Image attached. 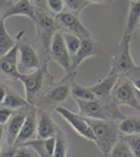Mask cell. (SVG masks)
<instances>
[{
	"instance_id": "cell-25",
	"label": "cell",
	"mask_w": 140,
	"mask_h": 157,
	"mask_svg": "<svg viewBox=\"0 0 140 157\" xmlns=\"http://www.w3.org/2000/svg\"><path fill=\"white\" fill-rule=\"evenodd\" d=\"M107 156L109 157H135L133 153L130 150V148L127 145V143L123 140V137H120L117 144L114 146V148L112 149L110 153Z\"/></svg>"
},
{
	"instance_id": "cell-38",
	"label": "cell",
	"mask_w": 140,
	"mask_h": 157,
	"mask_svg": "<svg viewBox=\"0 0 140 157\" xmlns=\"http://www.w3.org/2000/svg\"><path fill=\"white\" fill-rule=\"evenodd\" d=\"M4 138V126L0 125V151H1V146H2V140Z\"/></svg>"
},
{
	"instance_id": "cell-22",
	"label": "cell",
	"mask_w": 140,
	"mask_h": 157,
	"mask_svg": "<svg viewBox=\"0 0 140 157\" xmlns=\"http://www.w3.org/2000/svg\"><path fill=\"white\" fill-rule=\"evenodd\" d=\"M1 106L9 108V109H12V110H19V109H22L25 107H32V105L26 100V98H21L18 93L15 92V91H12L11 89H9V92H7L6 100H4V102Z\"/></svg>"
},
{
	"instance_id": "cell-28",
	"label": "cell",
	"mask_w": 140,
	"mask_h": 157,
	"mask_svg": "<svg viewBox=\"0 0 140 157\" xmlns=\"http://www.w3.org/2000/svg\"><path fill=\"white\" fill-rule=\"evenodd\" d=\"M135 157H140V134L121 136Z\"/></svg>"
},
{
	"instance_id": "cell-17",
	"label": "cell",
	"mask_w": 140,
	"mask_h": 157,
	"mask_svg": "<svg viewBox=\"0 0 140 157\" xmlns=\"http://www.w3.org/2000/svg\"><path fill=\"white\" fill-rule=\"evenodd\" d=\"M36 13L37 10L30 0H17L16 2L9 4L3 14V19H7L14 16H24L32 20V22L36 20Z\"/></svg>"
},
{
	"instance_id": "cell-39",
	"label": "cell",
	"mask_w": 140,
	"mask_h": 157,
	"mask_svg": "<svg viewBox=\"0 0 140 157\" xmlns=\"http://www.w3.org/2000/svg\"><path fill=\"white\" fill-rule=\"evenodd\" d=\"M135 88H136V87H135ZM136 95H137V98H138V102L140 104V90L137 89V88H136Z\"/></svg>"
},
{
	"instance_id": "cell-36",
	"label": "cell",
	"mask_w": 140,
	"mask_h": 157,
	"mask_svg": "<svg viewBox=\"0 0 140 157\" xmlns=\"http://www.w3.org/2000/svg\"><path fill=\"white\" fill-rule=\"evenodd\" d=\"M116 0H88L89 3L93 4H112Z\"/></svg>"
},
{
	"instance_id": "cell-21",
	"label": "cell",
	"mask_w": 140,
	"mask_h": 157,
	"mask_svg": "<svg viewBox=\"0 0 140 157\" xmlns=\"http://www.w3.org/2000/svg\"><path fill=\"white\" fill-rule=\"evenodd\" d=\"M118 129L121 136L140 134V118L136 116L124 117L118 124Z\"/></svg>"
},
{
	"instance_id": "cell-8",
	"label": "cell",
	"mask_w": 140,
	"mask_h": 157,
	"mask_svg": "<svg viewBox=\"0 0 140 157\" xmlns=\"http://www.w3.org/2000/svg\"><path fill=\"white\" fill-rule=\"evenodd\" d=\"M78 71H72L67 73V75L62 78L57 84H55L48 90V92L45 95L44 100L46 104L51 105H59V104L64 103L67 101L71 95V86L73 81L75 80V75Z\"/></svg>"
},
{
	"instance_id": "cell-1",
	"label": "cell",
	"mask_w": 140,
	"mask_h": 157,
	"mask_svg": "<svg viewBox=\"0 0 140 157\" xmlns=\"http://www.w3.org/2000/svg\"><path fill=\"white\" fill-rule=\"evenodd\" d=\"M80 114L90 120L101 121H123L126 116L118 109L115 103L111 100H93L83 101L75 100Z\"/></svg>"
},
{
	"instance_id": "cell-20",
	"label": "cell",
	"mask_w": 140,
	"mask_h": 157,
	"mask_svg": "<svg viewBox=\"0 0 140 157\" xmlns=\"http://www.w3.org/2000/svg\"><path fill=\"white\" fill-rule=\"evenodd\" d=\"M140 24V0L130 1L128 17H127L126 27L123 35H132Z\"/></svg>"
},
{
	"instance_id": "cell-9",
	"label": "cell",
	"mask_w": 140,
	"mask_h": 157,
	"mask_svg": "<svg viewBox=\"0 0 140 157\" xmlns=\"http://www.w3.org/2000/svg\"><path fill=\"white\" fill-rule=\"evenodd\" d=\"M50 59L60 65L66 73L71 72V55L66 47L63 33L57 32L53 36L50 46Z\"/></svg>"
},
{
	"instance_id": "cell-37",
	"label": "cell",
	"mask_w": 140,
	"mask_h": 157,
	"mask_svg": "<svg viewBox=\"0 0 140 157\" xmlns=\"http://www.w3.org/2000/svg\"><path fill=\"white\" fill-rule=\"evenodd\" d=\"M35 6H38L39 9H44V4L46 3V0H30Z\"/></svg>"
},
{
	"instance_id": "cell-34",
	"label": "cell",
	"mask_w": 140,
	"mask_h": 157,
	"mask_svg": "<svg viewBox=\"0 0 140 157\" xmlns=\"http://www.w3.org/2000/svg\"><path fill=\"white\" fill-rule=\"evenodd\" d=\"M7 92H9V88L6 87V85H4L3 83H0V105H2L6 100Z\"/></svg>"
},
{
	"instance_id": "cell-29",
	"label": "cell",
	"mask_w": 140,
	"mask_h": 157,
	"mask_svg": "<svg viewBox=\"0 0 140 157\" xmlns=\"http://www.w3.org/2000/svg\"><path fill=\"white\" fill-rule=\"evenodd\" d=\"M46 4L49 11L55 15L64 12V0H46Z\"/></svg>"
},
{
	"instance_id": "cell-24",
	"label": "cell",
	"mask_w": 140,
	"mask_h": 157,
	"mask_svg": "<svg viewBox=\"0 0 140 157\" xmlns=\"http://www.w3.org/2000/svg\"><path fill=\"white\" fill-rule=\"evenodd\" d=\"M63 37H64L66 47H67L68 52H70L71 57H72V56H74L76 52H78V48L81 47V44H82V38L76 36L74 34L68 33V32L63 33Z\"/></svg>"
},
{
	"instance_id": "cell-41",
	"label": "cell",
	"mask_w": 140,
	"mask_h": 157,
	"mask_svg": "<svg viewBox=\"0 0 140 157\" xmlns=\"http://www.w3.org/2000/svg\"><path fill=\"white\" fill-rule=\"evenodd\" d=\"M3 19V15H2V13H1V11H0V21Z\"/></svg>"
},
{
	"instance_id": "cell-43",
	"label": "cell",
	"mask_w": 140,
	"mask_h": 157,
	"mask_svg": "<svg viewBox=\"0 0 140 157\" xmlns=\"http://www.w3.org/2000/svg\"><path fill=\"white\" fill-rule=\"evenodd\" d=\"M129 1H137V0H129Z\"/></svg>"
},
{
	"instance_id": "cell-31",
	"label": "cell",
	"mask_w": 140,
	"mask_h": 157,
	"mask_svg": "<svg viewBox=\"0 0 140 157\" xmlns=\"http://www.w3.org/2000/svg\"><path fill=\"white\" fill-rule=\"evenodd\" d=\"M13 114H14V110L2 106V107L0 108V125H2V126L6 125L7 121H9V118L12 117Z\"/></svg>"
},
{
	"instance_id": "cell-33",
	"label": "cell",
	"mask_w": 140,
	"mask_h": 157,
	"mask_svg": "<svg viewBox=\"0 0 140 157\" xmlns=\"http://www.w3.org/2000/svg\"><path fill=\"white\" fill-rule=\"evenodd\" d=\"M15 157H32V152L29 151L28 147L21 146V147H17L16 148Z\"/></svg>"
},
{
	"instance_id": "cell-44",
	"label": "cell",
	"mask_w": 140,
	"mask_h": 157,
	"mask_svg": "<svg viewBox=\"0 0 140 157\" xmlns=\"http://www.w3.org/2000/svg\"><path fill=\"white\" fill-rule=\"evenodd\" d=\"M139 26H140V24H139Z\"/></svg>"
},
{
	"instance_id": "cell-40",
	"label": "cell",
	"mask_w": 140,
	"mask_h": 157,
	"mask_svg": "<svg viewBox=\"0 0 140 157\" xmlns=\"http://www.w3.org/2000/svg\"><path fill=\"white\" fill-rule=\"evenodd\" d=\"M6 1L7 2V3L12 4V3H14V2H16V1H17V0H6Z\"/></svg>"
},
{
	"instance_id": "cell-10",
	"label": "cell",
	"mask_w": 140,
	"mask_h": 157,
	"mask_svg": "<svg viewBox=\"0 0 140 157\" xmlns=\"http://www.w3.org/2000/svg\"><path fill=\"white\" fill-rule=\"evenodd\" d=\"M104 50L98 42L94 41L92 38L82 39V44L78 52L71 57V72L78 71V68L85 60L91 57H101Z\"/></svg>"
},
{
	"instance_id": "cell-30",
	"label": "cell",
	"mask_w": 140,
	"mask_h": 157,
	"mask_svg": "<svg viewBox=\"0 0 140 157\" xmlns=\"http://www.w3.org/2000/svg\"><path fill=\"white\" fill-rule=\"evenodd\" d=\"M126 77L131 80V82L133 83V85L137 89L140 90V66H135L134 68H132L130 71L127 73Z\"/></svg>"
},
{
	"instance_id": "cell-15",
	"label": "cell",
	"mask_w": 140,
	"mask_h": 157,
	"mask_svg": "<svg viewBox=\"0 0 140 157\" xmlns=\"http://www.w3.org/2000/svg\"><path fill=\"white\" fill-rule=\"evenodd\" d=\"M38 128L37 135L39 139H46L49 137H55L61 132L57 123L52 120L49 113L45 110L39 109L37 110Z\"/></svg>"
},
{
	"instance_id": "cell-26",
	"label": "cell",
	"mask_w": 140,
	"mask_h": 157,
	"mask_svg": "<svg viewBox=\"0 0 140 157\" xmlns=\"http://www.w3.org/2000/svg\"><path fill=\"white\" fill-rule=\"evenodd\" d=\"M64 4L67 12H71L80 16L84 9L90 3L88 2V0H64Z\"/></svg>"
},
{
	"instance_id": "cell-4",
	"label": "cell",
	"mask_w": 140,
	"mask_h": 157,
	"mask_svg": "<svg viewBox=\"0 0 140 157\" xmlns=\"http://www.w3.org/2000/svg\"><path fill=\"white\" fill-rule=\"evenodd\" d=\"M36 26V33H37V38L39 39L41 48L48 59H50V46L53 39L55 34L58 32L60 24L58 23L57 19L52 18L46 14L43 10L39 9L36 13V20L34 21Z\"/></svg>"
},
{
	"instance_id": "cell-23",
	"label": "cell",
	"mask_w": 140,
	"mask_h": 157,
	"mask_svg": "<svg viewBox=\"0 0 140 157\" xmlns=\"http://www.w3.org/2000/svg\"><path fill=\"white\" fill-rule=\"evenodd\" d=\"M71 97L74 100H83V101H93L96 100L95 94L93 93L92 88L82 86L73 81L71 86Z\"/></svg>"
},
{
	"instance_id": "cell-14",
	"label": "cell",
	"mask_w": 140,
	"mask_h": 157,
	"mask_svg": "<svg viewBox=\"0 0 140 157\" xmlns=\"http://www.w3.org/2000/svg\"><path fill=\"white\" fill-rule=\"evenodd\" d=\"M37 110L34 106L30 110H28L26 114V118L24 121V124L22 126V129L20 131L19 135L15 141L14 147H21L24 146L27 141L32 140V138L37 134V128H38V117H37Z\"/></svg>"
},
{
	"instance_id": "cell-32",
	"label": "cell",
	"mask_w": 140,
	"mask_h": 157,
	"mask_svg": "<svg viewBox=\"0 0 140 157\" xmlns=\"http://www.w3.org/2000/svg\"><path fill=\"white\" fill-rule=\"evenodd\" d=\"M43 145H44V148L46 152L51 157L53 152H55V145H57V136L55 137H49L46 139H43Z\"/></svg>"
},
{
	"instance_id": "cell-16",
	"label": "cell",
	"mask_w": 140,
	"mask_h": 157,
	"mask_svg": "<svg viewBox=\"0 0 140 157\" xmlns=\"http://www.w3.org/2000/svg\"><path fill=\"white\" fill-rule=\"evenodd\" d=\"M26 114L27 112L18 110L17 112H14L9 121L4 125V139L9 147H14L15 141L21 131L25 118H26Z\"/></svg>"
},
{
	"instance_id": "cell-11",
	"label": "cell",
	"mask_w": 140,
	"mask_h": 157,
	"mask_svg": "<svg viewBox=\"0 0 140 157\" xmlns=\"http://www.w3.org/2000/svg\"><path fill=\"white\" fill-rule=\"evenodd\" d=\"M55 19H57L58 23L60 24V26L64 27L66 32L74 34L76 36L81 37L82 39L91 37L90 32L82 23L78 15L73 14L71 12L64 11L60 13V14L55 15Z\"/></svg>"
},
{
	"instance_id": "cell-35",
	"label": "cell",
	"mask_w": 140,
	"mask_h": 157,
	"mask_svg": "<svg viewBox=\"0 0 140 157\" xmlns=\"http://www.w3.org/2000/svg\"><path fill=\"white\" fill-rule=\"evenodd\" d=\"M16 147H9V149L3 152H0V157H15Z\"/></svg>"
},
{
	"instance_id": "cell-13",
	"label": "cell",
	"mask_w": 140,
	"mask_h": 157,
	"mask_svg": "<svg viewBox=\"0 0 140 157\" xmlns=\"http://www.w3.org/2000/svg\"><path fill=\"white\" fill-rule=\"evenodd\" d=\"M19 41L13 48L4 56L0 57V71L2 75L11 80H18L20 75L18 61H19Z\"/></svg>"
},
{
	"instance_id": "cell-5",
	"label": "cell",
	"mask_w": 140,
	"mask_h": 157,
	"mask_svg": "<svg viewBox=\"0 0 140 157\" xmlns=\"http://www.w3.org/2000/svg\"><path fill=\"white\" fill-rule=\"evenodd\" d=\"M111 98L117 106H128L140 112V104L136 95V88L126 75L119 77Z\"/></svg>"
},
{
	"instance_id": "cell-7",
	"label": "cell",
	"mask_w": 140,
	"mask_h": 157,
	"mask_svg": "<svg viewBox=\"0 0 140 157\" xmlns=\"http://www.w3.org/2000/svg\"><path fill=\"white\" fill-rule=\"evenodd\" d=\"M55 111L62 116L64 120L70 125V127L75 131L80 136H82L89 141L94 143V134L92 128L89 125L88 120L81 115L80 113H75L73 111L69 110L68 108L63 107V106H58L55 107Z\"/></svg>"
},
{
	"instance_id": "cell-42",
	"label": "cell",
	"mask_w": 140,
	"mask_h": 157,
	"mask_svg": "<svg viewBox=\"0 0 140 157\" xmlns=\"http://www.w3.org/2000/svg\"><path fill=\"white\" fill-rule=\"evenodd\" d=\"M3 2H6V0H0V6H1Z\"/></svg>"
},
{
	"instance_id": "cell-18",
	"label": "cell",
	"mask_w": 140,
	"mask_h": 157,
	"mask_svg": "<svg viewBox=\"0 0 140 157\" xmlns=\"http://www.w3.org/2000/svg\"><path fill=\"white\" fill-rule=\"evenodd\" d=\"M118 78L119 75H107V77L99 80L96 84L91 86L96 98H98V100H111L112 92H113V89Z\"/></svg>"
},
{
	"instance_id": "cell-6",
	"label": "cell",
	"mask_w": 140,
	"mask_h": 157,
	"mask_svg": "<svg viewBox=\"0 0 140 157\" xmlns=\"http://www.w3.org/2000/svg\"><path fill=\"white\" fill-rule=\"evenodd\" d=\"M48 62L44 63V65L41 66L39 69L35 70L29 73H20L18 80L23 84L25 95H26V100L32 105V100L37 97L38 93L42 90L43 86L47 80V77H49V72H48ZM34 106V105H32Z\"/></svg>"
},
{
	"instance_id": "cell-2",
	"label": "cell",
	"mask_w": 140,
	"mask_h": 157,
	"mask_svg": "<svg viewBox=\"0 0 140 157\" xmlns=\"http://www.w3.org/2000/svg\"><path fill=\"white\" fill-rule=\"evenodd\" d=\"M94 134V144L97 146L103 155L107 156L111 152L117 141L120 139L118 125L114 121H101L87 118Z\"/></svg>"
},
{
	"instance_id": "cell-3",
	"label": "cell",
	"mask_w": 140,
	"mask_h": 157,
	"mask_svg": "<svg viewBox=\"0 0 140 157\" xmlns=\"http://www.w3.org/2000/svg\"><path fill=\"white\" fill-rule=\"evenodd\" d=\"M132 35H123V38L116 44L115 49L111 56L110 70L108 75H126L132 68L136 66L131 54Z\"/></svg>"
},
{
	"instance_id": "cell-12",
	"label": "cell",
	"mask_w": 140,
	"mask_h": 157,
	"mask_svg": "<svg viewBox=\"0 0 140 157\" xmlns=\"http://www.w3.org/2000/svg\"><path fill=\"white\" fill-rule=\"evenodd\" d=\"M18 67L20 73H29L41 67L39 55L32 45L20 42Z\"/></svg>"
},
{
	"instance_id": "cell-27",
	"label": "cell",
	"mask_w": 140,
	"mask_h": 157,
	"mask_svg": "<svg viewBox=\"0 0 140 157\" xmlns=\"http://www.w3.org/2000/svg\"><path fill=\"white\" fill-rule=\"evenodd\" d=\"M67 156V139L64 133L61 131L57 135V145L51 157H66Z\"/></svg>"
},
{
	"instance_id": "cell-19",
	"label": "cell",
	"mask_w": 140,
	"mask_h": 157,
	"mask_svg": "<svg viewBox=\"0 0 140 157\" xmlns=\"http://www.w3.org/2000/svg\"><path fill=\"white\" fill-rule=\"evenodd\" d=\"M24 34L25 30H21L17 34L16 38H13L6 29V19H2L0 21V57L9 52L18 42L21 41Z\"/></svg>"
}]
</instances>
